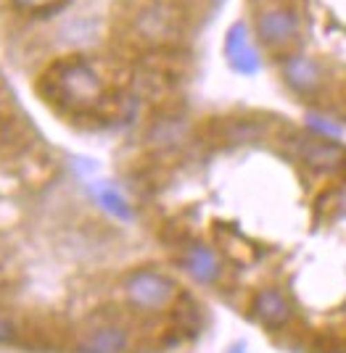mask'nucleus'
I'll use <instances>...</instances> for the list:
<instances>
[{"instance_id": "0eeeda50", "label": "nucleus", "mask_w": 346, "mask_h": 353, "mask_svg": "<svg viewBox=\"0 0 346 353\" xmlns=\"http://www.w3.org/2000/svg\"><path fill=\"white\" fill-rule=\"evenodd\" d=\"M296 150H299V159L304 161V166L312 172H336L346 161V148L341 143H333V140H323V137L299 140Z\"/></svg>"}, {"instance_id": "2eb2a0df", "label": "nucleus", "mask_w": 346, "mask_h": 353, "mask_svg": "<svg viewBox=\"0 0 346 353\" xmlns=\"http://www.w3.org/2000/svg\"><path fill=\"white\" fill-rule=\"evenodd\" d=\"M14 335H16L14 324L8 322V319H3V316H0V343H8V340H14Z\"/></svg>"}, {"instance_id": "20e7f679", "label": "nucleus", "mask_w": 346, "mask_h": 353, "mask_svg": "<svg viewBox=\"0 0 346 353\" xmlns=\"http://www.w3.org/2000/svg\"><path fill=\"white\" fill-rule=\"evenodd\" d=\"M254 30L259 43L270 50H288L299 43L301 37V16L299 11L286 3V0H275L267 3L265 8L256 11Z\"/></svg>"}, {"instance_id": "ddd939ff", "label": "nucleus", "mask_w": 346, "mask_h": 353, "mask_svg": "<svg viewBox=\"0 0 346 353\" xmlns=\"http://www.w3.org/2000/svg\"><path fill=\"white\" fill-rule=\"evenodd\" d=\"M309 127H312V132L328 134V137H336V134H338V127H336V124H328V119H323V117H309Z\"/></svg>"}, {"instance_id": "6e6552de", "label": "nucleus", "mask_w": 346, "mask_h": 353, "mask_svg": "<svg viewBox=\"0 0 346 353\" xmlns=\"http://www.w3.org/2000/svg\"><path fill=\"white\" fill-rule=\"evenodd\" d=\"M127 348H130V332L114 322L95 324L77 343L79 353H124Z\"/></svg>"}, {"instance_id": "9b49d317", "label": "nucleus", "mask_w": 346, "mask_h": 353, "mask_svg": "<svg viewBox=\"0 0 346 353\" xmlns=\"http://www.w3.org/2000/svg\"><path fill=\"white\" fill-rule=\"evenodd\" d=\"M95 198H98V203H101L108 214H114L117 219H130V216H133L127 201H124L117 190H111V188H95Z\"/></svg>"}, {"instance_id": "7ed1b4c3", "label": "nucleus", "mask_w": 346, "mask_h": 353, "mask_svg": "<svg viewBox=\"0 0 346 353\" xmlns=\"http://www.w3.org/2000/svg\"><path fill=\"white\" fill-rule=\"evenodd\" d=\"M122 293L133 309L143 314H159L166 311L177 301V282L156 269H135L122 282Z\"/></svg>"}, {"instance_id": "39448f33", "label": "nucleus", "mask_w": 346, "mask_h": 353, "mask_svg": "<svg viewBox=\"0 0 346 353\" xmlns=\"http://www.w3.org/2000/svg\"><path fill=\"white\" fill-rule=\"evenodd\" d=\"M283 79L296 95H315L325 85V72L315 59L294 53L283 61Z\"/></svg>"}, {"instance_id": "f8f14e48", "label": "nucleus", "mask_w": 346, "mask_h": 353, "mask_svg": "<svg viewBox=\"0 0 346 353\" xmlns=\"http://www.w3.org/2000/svg\"><path fill=\"white\" fill-rule=\"evenodd\" d=\"M64 0H11L16 11L21 14H48V11H56Z\"/></svg>"}, {"instance_id": "423d86ee", "label": "nucleus", "mask_w": 346, "mask_h": 353, "mask_svg": "<svg viewBox=\"0 0 346 353\" xmlns=\"http://www.w3.org/2000/svg\"><path fill=\"white\" fill-rule=\"evenodd\" d=\"M251 311L267 330H283L294 319V306L278 288H265L251 298Z\"/></svg>"}, {"instance_id": "4468645a", "label": "nucleus", "mask_w": 346, "mask_h": 353, "mask_svg": "<svg viewBox=\"0 0 346 353\" xmlns=\"http://www.w3.org/2000/svg\"><path fill=\"white\" fill-rule=\"evenodd\" d=\"M331 195H333V206H336V211H338V214H346V179L331 192Z\"/></svg>"}, {"instance_id": "f03ea898", "label": "nucleus", "mask_w": 346, "mask_h": 353, "mask_svg": "<svg viewBox=\"0 0 346 353\" xmlns=\"http://www.w3.org/2000/svg\"><path fill=\"white\" fill-rule=\"evenodd\" d=\"M188 24V11L180 0H143L133 16L135 40L153 50H169Z\"/></svg>"}, {"instance_id": "9d476101", "label": "nucleus", "mask_w": 346, "mask_h": 353, "mask_svg": "<svg viewBox=\"0 0 346 353\" xmlns=\"http://www.w3.org/2000/svg\"><path fill=\"white\" fill-rule=\"evenodd\" d=\"M182 266L201 285H214L222 274V264L206 243H188L182 250Z\"/></svg>"}, {"instance_id": "f257e3e1", "label": "nucleus", "mask_w": 346, "mask_h": 353, "mask_svg": "<svg viewBox=\"0 0 346 353\" xmlns=\"http://www.w3.org/2000/svg\"><path fill=\"white\" fill-rule=\"evenodd\" d=\"M40 92L46 101L66 111L88 114L106 101V82L95 63L82 56H66L50 63L40 77Z\"/></svg>"}, {"instance_id": "1a4fd4ad", "label": "nucleus", "mask_w": 346, "mask_h": 353, "mask_svg": "<svg viewBox=\"0 0 346 353\" xmlns=\"http://www.w3.org/2000/svg\"><path fill=\"white\" fill-rule=\"evenodd\" d=\"M225 53H227L230 66H233L236 72H241V74H256L259 72V53H256L254 43L249 40V30H246V24H243V21L233 24V27L227 30Z\"/></svg>"}]
</instances>
